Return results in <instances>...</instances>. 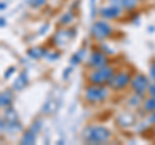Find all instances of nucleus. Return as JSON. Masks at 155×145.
<instances>
[{
	"instance_id": "obj_1",
	"label": "nucleus",
	"mask_w": 155,
	"mask_h": 145,
	"mask_svg": "<svg viewBox=\"0 0 155 145\" xmlns=\"http://www.w3.org/2000/svg\"><path fill=\"white\" fill-rule=\"evenodd\" d=\"M83 136L89 143H94V144L105 143L110 137V131L107 128L102 127V126H92V127L84 130Z\"/></svg>"
},
{
	"instance_id": "obj_2",
	"label": "nucleus",
	"mask_w": 155,
	"mask_h": 145,
	"mask_svg": "<svg viewBox=\"0 0 155 145\" xmlns=\"http://www.w3.org/2000/svg\"><path fill=\"white\" fill-rule=\"evenodd\" d=\"M114 72L111 67H98V70H96L94 72H92L89 76V80L93 84H104L109 83L110 79L113 78Z\"/></svg>"
},
{
	"instance_id": "obj_3",
	"label": "nucleus",
	"mask_w": 155,
	"mask_h": 145,
	"mask_svg": "<svg viewBox=\"0 0 155 145\" xmlns=\"http://www.w3.org/2000/svg\"><path fill=\"white\" fill-rule=\"evenodd\" d=\"M106 96H107V89L101 87L100 84H94L85 89V97L89 101H93V103L102 101Z\"/></svg>"
},
{
	"instance_id": "obj_4",
	"label": "nucleus",
	"mask_w": 155,
	"mask_h": 145,
	"mask_svg": "<svg viewBox=\"0 0 155 145\" xmlns=\"http://www.w3.org/2000/svg\"><path fill=\"white\" fill-rule=\"evenodd\" d=\"M91 32H92V35H93L96 39H104V38L110 35L111 29H110V26L107 25V23H105L104 21H98V22H96L94 25L92 26Z\"/></svg>"
},
{
	"instance_id": "obj_5",
	"label": "nucleus",
	"mask_w": 155,
	"mask_h": 145,
	"mask_svg": "<svg viewBox=\"0 0 155 145\" xmlns=\"http://www.w3.org/2000/svg\"><path fill=\"white\" fill-rule=\"evenodd\" d=\"M128 83H129V75L127 72H119L116 75H113V78L109 82V86L113 89H122Z\"/></svg>"
},
{
	"instance_id": "obj_6",
	"label": "nucleus",
	"mask_w": 155,
	"mask_h": 145,
	"mask_svg": "<svg viewBox=\"0 0 155 145\" xmlns=\"http://www.w3.org/2000/svg\"><path fill=\"white\" fill-rule=\"evenodd\" d=\"M130 86H132V88L136 91V93L140 95V96H142L143 91L146 88H149V80H147L146 76L137 75L132 82H130Z\"/></svg>"
},
{
	"instance_id": "obj_7",
	"label": "nucleus",
	"mask_w": 155,
	"mask_h": 145,
	"mask_svg": "<svg viewBox=\"0 0 155 145\" xmlns=\"http://www.w3.org/2000/svg\"><path fill=\"white\" fill-rule=\"evenodd\" d=\"M100 14L104 18H115L120 14V8L119 7H106L100 9Z\"/></svg>"
},
{
	"instance_id": "obj_8",
	"label": "nucleus",
	"mask_w": 155,
	"mask_h": 145,
	"mask_svg": "<svg viewBox=\"0 0 155 145\" xmlns=\"http://www.w3.org/2000/svg\"><path fill=\"white\" fill-rule=\"evenodd\" d=\"M105 64H106V57H105L104 53H101V52L92 53V56H91V65L92 66L104 67Z\"/></svg>"
},
{
	"instance_id": "obj_9",
	"label": "nucleus",
	"mask_w": 155,
	"mask_h": 145,
	"mask_svg": "<svg viewBox=\"0 0 155 145\" xmlns=\"http://www.w3.org/2000/svg\"><path fill=\"white\" fill-rule=\"evenodd\" d=\"M136 122V118L133 114L130 113H122L118 117V123L123 127H128V126H132Z\"/></svg>"
},
{
	"instance_id": "obj_10",
	"label": "nucleus",
	"mask_w": 155,
	"mask_h": 145,
	"mask_svg": "<svg viewBox=\"0 0 155 145\" xmlns=\"http://www.w3.org/2000/svg\"><path fill=\"white\" fill-rule=\"evenodd\" d=\"M35 139H36L35 132H34L32 130H28L27 132L23 133L21 143H22V144H25V145H31V144L35 143Z\"/></svg>"
},
{
	"instance_id": "obj_11",
	"label": "nucleus",
	"mask_w": 155,
	"mask_h": 145,
	"mask_svg": "<svg viewBox=\"0 0 155 145\" xmlns=\"http://www.w3.org/2000/svg\"><path fill=\"white\" fill-rule=\"evenodd\" d=\"M45 55V51L43 48H32V49L28 51V56L32 57V59H40Z\"/></svg>"
},
{
	"instance_id": "obj_12",
	"label": "nucleus",
	"mask_w": 155,
	"mask_h": 145,
	"mask_svg": "<svg viewBox=\"0 0 155 145\" xmlns=\"http://www.w3.org/2000/svg\"><path fill=\"white\" fill-rule=\"evenodd\" d=\"M54 39H56V43H58V44H64L69 39V31H60L54 36Z\"/></svg>"
},
{
	"instance_id": "obj_13",
	"label": "nucleus",
	"mask_w": 155,
	"mask_h": 145,
	"mask_svg": "<svg viewBox=\"0 0 155 145\" xmlns=\"http://www.w3.org/2000/svg\"><path fill=\"white\" fill-rule=\"evenodd\" d=\"M26 82H27L26 74H25V72H22V74L18 76L17 82H16V83L13 84V87H14V88H17V89H21V88H23V87L26 86Z\"/></svg>"
},
{
	"instance_id": "obj_14",
	"label": "nucleus",
	"mask_w": 155,
	"mask_h": 145,
	"mask_svg": "<svg viewBox=\"0 0 155 145\" xmlns=\"http://www.w3.org/2000/svg\"><path fill=\"white\" fill-rule=\"evenodd\" d=\"M0 101H2V106H9L12 103V96L9 95V92H3L0 96Z\"/></svg>"
},
{
	"instance_id": "obj_15",
	"label": "nucleus",
	"mask_w": 155,
	"mask_h": 145,
	"mask_svg": "<svg viewBox=\"0 0 155 145\" xmlns=\"http://www.w3.org/2000/svg\"><path fill=\"white\" fill-rule=\"evenodd\" d=\"M145 110L146 112H155V97L149 99L145 103Z\"/></svg>"
},
{
	"instance_id": "obj_16",
	"label": "nucleus",
	"mask_w": 155,
	"mask_h": 145,
	"mask_svg": "<svg viewBox=\"0 0 155 145\" xmlns=\"http://www.w3.org/2000/svg\"><path fill=\"white\" fill-rule=\"evenodd\" d=\"M138 0H122V3H120V5H123L124 8L127 9H132L137 5Z\"/></svg>"
},
{
	"instance_id": "obj_17",
	"label": "nucleus",
	"mask_w": 155,
	"mask_h": 145,
	"mask_svg": "<svg viewBox=\"0 0 155 145\" xmlns=\"http://www.w3.org/2000/svg\"><path fill=\"white\" fill-rule=\"evenodd\" d=\"M45 2H47V0H27L28 5H31L32 8H39V7L44 5Z\"/></svg>"
},
{
	"instance_id": "obj_18",
	"label": "nucleus",
	"mask_w": 155,
	"mask_h": 145,
	"mask_svg": "<svg viewBox=\"0 0 155 145\" xmlns=\"http://www.w3.org/2000/svg\"><path fill=\"white\" fill-rule=\"evenodd\" d=\"M81 55H83V52H80L79 55H78V53H75V55L72 56V59H71V62H72V64H78V62H80Z\"/></svg>"
},
{
	"instance_id": "obj_19",
	"label": "nucleus",
	"mask_w": 155,
	"mask_h": 145,
	"mask_svg": "<svg viewBox=\"0 0 155 145\" xmlns=\"http://www.w3.org/2000/svg\"><path fill=\"white\" fill-rule=\"evenodd\" d=\"M40 127H41V123H40V120H38V122H35V123L31 126V128H30V130H32V131L36 133L39 130H40Z\"/></svg>"
},
{
	"instance_id": "obj_20",
	"label": "nucleus",
	"mask_w": 155,
	"mask_h": 145,
	"mask_svg": "<svg viewBox=\"0 0 155 145\" xmlns=\"http://www.w3.org/2000/svg\"><path fill=\"white\" fill-rule=\"evenodd\" d=\"M70 21H71V14L69 13V14H65V16L62 17L61 23H67V22H70Z\"/></svg>"
},
{
	"instance_id": "obj_21",
	"label": "nucleus",
	"mask_w": 155,
	"mask_h": 145,
	"mask_svg": "<svg viewBox=\"0 0 155 145\" xmlns=\"http://www.w3.org/2000/svg\"><path fill=\"white\" fill-rule=\"evenodd\" d=\"M149 92H150V95H151L153 97H155V82L151 86H149Z\"/></svg>"
},
{
	"instance_id": "obj_22",
	"label": "nucleus",
	"mask_w": 155,
	"mask_h": 145,
	"mask_svg": "<svg viewBox=\"0 0 155 145\" xmlns=\"http://www.w3.org/2000/svg\"><path fill=\"white\" fill-rule=\"evenodd\" d=\"M150 75H151V78H154V79H155V61L153 62L151 69H150Z\"/></svg>"
},
{
	"instance_id": "obj_23",
	"label": "nucleus",
	"mask_w": 155,
	"mask_h": 145,
	"mask_svg": "<svg viewBox=\"0 0 155 145\" xmlns=\"http://www.w3.org/2000/svg\"><path fill=\"white\" fill-rule=\"evenodd\" d=\"M147 120H149L150 123H155V112H154V113H153L151 115H150V117H149V119H147Z\"/></svg>"
},
{
	"instance_id": "obj_24",
	"label": "nucleus",
	"mask_w": 155,
	"mask_h": 145,
	"mask_svg": "<svg viewBox=\"0 0 155 145\" xmlns=\"http://www.w3.org/2000/svg\"><path fill=\"white\" fill-rule=\"evenodd\" d=\"M14 71V67H11V69H9L8 70V72H7V74H5V78H9V75H11L12 74V72Z\"/></svg>"
},
{
	"instance_id": "obj_25",
	"label": "nucleus",
	"mask_w": 155,
	"mask_h": 145,
	"mask_svg": "<svg viewBox=\"0 0 155 145\" xmlns=\"http://www.w3.org/2000/svg\"><path fill=\"white\" fill-rule=\"evenodd\" d=\"M94 2H96V0H91V5H92V16L94 14Z\"/></svg>"
},
{
	"instance_id": "obj_26",
	"label": "nucleus",
	"mask_w": 155,
	"mask_h": 145,
	"mask_svg": "<svg viewBox=\"0 0 155 145\" xmlns=\"http://www.w3.org/2000/svg\"><path fill=\"white\" fill-rule=\"evenodd\" d=\"M0 20H2V26L4 27V25H5V21H4V18H0Z\"/></svg>"
}]
</instances>
